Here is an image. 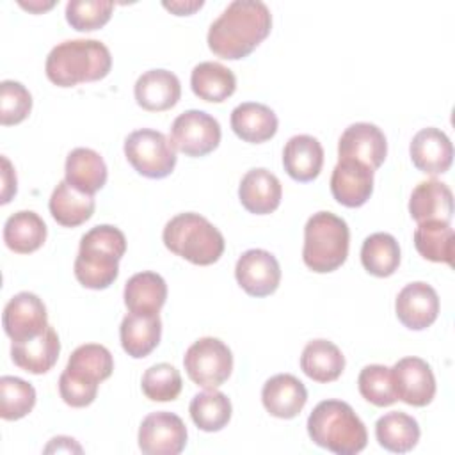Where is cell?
<instances>
[{
	"label": "cell",
	"instance_id": "1",
	"mask_svg": "<svg viewBox=\"0 0 455 455\" xmlns=\"http://www.w3.org/2000/svg\"><path fill=\"white\" fill-rule=\"evenodd\" d=\"M272 28V14L261 0H233L208 28V48L220 59L247 57Z\"/></svg>",
	"mask_w": 455,
	"mask_h": 455
},
{
	"label": "cell",
	"instance_id": "2",
	"mask_svg": "<svg viewBox=\"0 0 455 455\" xmlns=\"http://www.w3.org/2000/svg\"><path fill=\"white\" fill-rule=\"evenodd\" d=\"M112 68L110 50L98 39H68L53 46L44 71L52 84L75 87L105 78Z\"/></svg>",
	"mask_w": 455,
	"mask_h": 455
},
{
	"label": "cell",
	"instance_id": "3",
	"mask_svg": "<svg viewBox=\"0 0 455 455\" xmlns=\"http://www.w3.org/2000/svg\"><path fill=\"white\" fill-rule=\"evenodd\" d=\"M307 434L315 444L336 455H355L368 443L364 423L341 400L320 402L307 418Z\"/></svg>",
	"mask_w": 455,
	"mask_h": 455
},
{
	"label": "cell",
	"instance_id": "4",
	"mask_svg": "<svg viewBox=\"0 0 455 455\" xmlns=\"http://www.w3.org/2000/svg\"><path fill=\"white\" fill-rule=\"evenodd\" d=\"M162 240L176 256L203 267L219 261L226 247L222 233L206 217L194 212L172 217L164 228Z\"/></svg>",
	"mask_w": 455,
	"mask_h": 455
},
{
	"label": "cell",
	"instance_id": "5",
	"mask_svg": "<svg viewBox=\"0 0 455 455\" xmlns=\"http://www.w3.org/2000/svg\"><path fill=\"white\" fill-rule=\"evenodd\" d=\"M348 242L350 231L341 217L331 212H316L304 226L302 259L316 274L332 272L345 263Z\"/></svg>",
	"mask_w": 455,
	"mask_h": 455
},
{
	"label": "cell",
	"instance_id": "6",
	"mask_svg": "<svg viewBox=\"0 0 455 455\" xmlns=\"http://www.w3.org/2000/svg\"><path fill=\"white\" fill-rule=\"evenodd\" d=\"M124 156L144 178H167L178 162L176 148L162 132L140 128L124 139Z\"/></svg>",
	"mask_w": 455,
	"mask_h": 455
},
{
	"label": "cell",
	"instance_id": "7",
	"mask_svg": "<svg viewBox=\"0 0 455 455\" xmlns=\"http://www.w3.org/2000/svg\"><path fill=\"white\" fill-rule=\"evenodd\" d=\"M183 366L194 384L215 389L229 379L233 371V354L219 338L204 336L187 348Z\"/></svg>",
	"mask_w": 455,
	"mask_h": 455
},
{
	"label": "cell",
	"instance_id": "8",
	"mask_svg": "<svg viewBox=\"0 0 455 455\" xmlns=\"http://www.w3.org/2000/svg\"><path fill=\"white\" fill-rule=\"evenodd\" d=\"M220 124L204 110L190 108L180 114L171 126V142L187 156L197 158L212 153L220 144Z\"/></svg>",
	"mask_w": 455,
	"mask_h": 455
},
{
	"label": "cell",
	"instance_id": "9",
	"mask_svg": "<svg viewBox=\"0 0 455 455\" xmlns=\"http://www.w3.org/2000/svg\"><path fill=\"white\" fill-rule=\"evenodd\" d=\"M187 446L183 419L169 411L148 414L139 427V448L146 455H178Z\"/></svg>",
	"mask_w": 455,
	"mask_h": 455
},
{
	"label": "cell",
	"instance_id": "10",
	"mask_svg": "<svg viewBox=\"0 0 455 455\" xmlns=\"http://www.w3.org/2000/svg\"><path fill=\"white\" fill-rule=\"evenodd\" d=\"M2 325L12 341L36 338L48 327L46 306L36 293L20 291L5 304Z\"/></svg>",
	"mask_w": 455,
	"mask_h": 455
},
{
	"label": "cell",
	"instance_id": "11",
	"mask_svg": "<svg viewBox=\"0 0 455 455\" xmlns=\"http://www.w3.org/2000/svg\"><path fill=\"white\" fill-rule=\"evenodd\" d=\"M396 398L412 407H425L435 395V377L421 357H403L391 368Z\"/></svg>",
	"mask_w": 455,
	"mask_h": 455
},
{
	"label": "cell",
	"instance_id": "12",
	"mask_svg": "<svg viewBox=\"0 0 455 455\" xmlns=\"http://www.w3.org/2000/svg\"><path fill=\"white\" fill-rule=\"evenodd\" d=\"M387 155L384 132L373 123H354L339 137V160H355L371 171L379 169Z\"/></svg>",
	"mask_w": 455,
	"mask_h": 455
},
{
	"label": "cell",
	"instance_id": "13",
	"mask_svg": "<svg viewBox=\"0 0 455 455\" xmlns=\"http://www.w3.org/2000/svg\"><path fill=\"white\" fill-rule=\"evenodd\" d=\"M240 288L251 297L272 295L281 281V267L275 256L265 249L245 251L235 267Z\"/></svg>",
	"mask_w": 455,
	"mask_h": 455
},
{
	"label": "cell",
	"instance_id": "14",
	"mask_svg": "<svg viewBox=\"0 0 455 455\" xmlns=\"http://www.w3.org/2000/svg\"><path fill=\"white\" fill-rule=\"evenodd\" d=\"M396 318L411 331H423L430 327L439 315L437 291L423 283L414 281L405 284L395 300Z\"/></svg>",
	"mask_w": 455,
	"mask_h": 455
},
{
	"label": "cell",
	"instance_id": "15",
	"mask_svg": "<svg viewBox=\"0 0 455 455\" xmlns=\"http://www.w3.org/2000/svg\"><path fill=\"white\" fill-rule=\"evenodd\" d=\"M373 192V171L355 160H338L331 176L332 197L347 206H363Z\"/></svg>",
	"mask_w": 455,
	"mask_h": 455
},
{
	"label": "cell",
	"instance_id": "16",
	"mask_svg": "<svg viewBox=\"0 0 455 455\" xmlns=\"http://www.w3.org/2000/svg\"><path fill=\"white\" fill-rule=\"evenodd\" d=\"M409 153L414 167L430 176L446 172L453 160V146L448 135L434 126L423 128L412 137Z\"/></svg>",
	"mask_w": 455,
	"mask_h": 455
},
{
	"label": "cell",
	"instance_id": "17",
	"mask_svg": "<svg viewBox=\"0 0 455 455\" xmlns=\"http://www.w3.org/2000/svg\"><path fill=\"white\" fill-rule=\"evenodd\" d=\"M261 402L270 416L291 419L304 409L307 402V389L295 375L277 373L263 384Z\"/></svg>",
	"mask_w": 455,
	"mask_h": 455
},
{
	"label": "cell",
	"instance_id": "18",
	"mask_svg": "<svg viewBox=\"0 0 455 455\" xmlns=\"http://www.w3.org/2000/svg\"><path fill=\"white\" fill-rule=\"evenodd\" d=\"M411 217L421 222H448L453 217V194L439 180L419 181L409 199Z\"/></svg>",
	"mask_w": 455,
	"mask_h": 455
},
{
	"label": "cell",
	"instance_id": "19",
	"mask_svg": "<svg viewBox=\"0 0 455 455\" xmlns=\"http://www.w3.org/2000/svg\"><path fill=\"white\" fill-rule=\"evenodd\" d=\"M135 101L149 112L172 108L181 96L180 78L167 69H149L142 73L133 87Z\"/></svg>",
	"mask_w": 455,
	"mask_h": 455
},
{
	"label": "cell",
	"instance_id": "20",
	"mask_svg": "<svg viewBox=\"0 0 455 455\" xmlns=\"http://www.w3.org/2000/svg\"><path fill=\"white\" fill-rule=\"evenodd\" d=\"M238 197L247 212L267 215L277 210L281 204L283 187L274 172L263 167H256L243 174L238 187Z\"/></svg>",
	"mask_w": 455,
	"mask_h": 455
},
{
	"label": "cell",
	"instance_id": "21",
	"mask_svg": "<svg viewBox=\"0 0 455 455\" xmlns=\"http://www.w3.org/2000/svg\"><path fill=\"white\" fill-rule=\"evenodd\" d=\"M59 354L60 341L52 325H48L46 331L36 338L12 341L11 345V357L14 364L34 375H41L52 370L59 359Z\"/></svg>",
	"mask_w": 455,
	"mask_h": 455
},
{
	"label": "cell",
	"instance_id": "22",
	"mask_svg": "<svg viewBox=\"0 0 455 455\" xmlns=\"http://www.w3.org/2000/svg\"><path fill=\"white\" fill-rule=\"evenodd\" d=\"M283 165L291 180L299 183L313 181L323 165V148L313 135H293L284 144Z\"/></svg>",
	"mask_w": 455,
	"mask_h": 455
},
{
	"label": "cell",
	"instance_id": "23",
	"mask_svg": "<svg viewBox=\"0 0 455 455\" xmlns=\"http://www.w3.org/2000/svg\"><path fill=\"white\" fill-rule=\"evenodd\" d=\"M277 124L279 121L275 112L263 103L245 101L236 105L231 112L233 132L238 139L251 144L270 140L277 132Z\"/></svg>",
	"mask_w": 455,
	"mask_h": 455
},
{
	"label": "cell",
	"instance_id": "24",
	"mask_svg": "<svg viewBox=\"0 0 455 455\" xmlns=\"http://www.w3.org/2000/svg\"><path fill=\"white\" fill-rule=\"evenodd\" d=\"M64 174L73 188L94 196L107 183L108 171L100 153L91 148H75L66 158Z\"/></svg>",
	"mask_w": 455,
	"mask_h": 455
},
{
	"label": "cell",
	"instance_id": "25",
	"mask_svg": "<svg viewBox=\"0 0 455 455\" xmlns=\"http://www.w3.org/2000/svg\"><path fill=\"white\" fill-rule=\"evenodd\" d=\"M123 299L130 313L158 315L167 299V284L156 272H139L126 281Z\"/></svg>",
	"mask_w": 455,
	"mask_h": 455
},
{
	"label": "cell",
	"instance_id": "26",
	"mask_svg": "<svg viewBox=\"0 0 455 455\" xmlns=\"http://www.w3.org/2000/svg\"><path fill=\"white\" fill-rule=\"evenodd\" d=\"M162 320L158 315H135L128 313L119 327V338L123 350L133 357L142 359L149 355L160 343Z\"/></svg>",
	"mask_w": 455,
	"mask_h": 455
},
{
	"label": "cell",
	"instance_id": "27",
	"mask_svg": "<svg viewBox=\"0 0 455 455\" xmlns=\"http://www.w3.org/2000/svg\"><path fill=\"white\" fill-rule=\"evenodd\" d=\"M300 370L315 382L336 380L345 370V355L329 339L309 341L300 355Z\"/></svg>",
	"mask_w": 455,
	"mask_h": 455
},
{
	"label": "cell",
	"instance_id": "28",
	"mask_svg": "<svg viewBox=\"0 0 455 455\" xmlns=\"http://www.w3.org/2000/svg\"><path fill=\"white\" fill-rule=\"evenodd\" d=\"M52 217L64 228H76L89 220L94 213L96 203L94 197L73 188L66 180L60 181L48 203Z\"/></svg>",
	"mask_w": 455,
	"mask_h": 455
},
{
	"label": "cell",
	"instance_id": "29",
	"mask_svg": "<svg viewBox=\"0 0 455 455\" xmlns=\"http://www.w3.org/2000/svg\"><path fill=\"white\" fill-rule=\"evenodd\" d=\"M190 87L194 94L210 103L226 101L236 89L235 73L220 62H199L190 73Z\"/></svg>",
	"mask_w": 455,
	"mask_h": 455
},
{
	"label": "cell",
	"instance_id": "30",
	"mask_svg": "<svg viewBox=\"0 0 455 455\" xmlns=\"http://www.w3.org/2000/svg\"><path fill=\"white\" fill-rule=\"evenodd\" d=\"M46 233L44 220L32 210H20L4 224V242L18 254L37 251L44 243Z\"/></svg>",
	"mask_w": 455,
	"mask_h": 455
},
{
	"label": "cell",
	"instance_id": "31",
	"mask_svg": "<svg viewBox=\"0 0 455 455\" xmlns=\"http://www.w3.org/2000/svg\"><path fill=\"white\" fill-rule=\"evenodd\" d=\"M419 434L418 421L402 411L386 412L375 423V437L379 444L393 453L411 451L418 444Z\"/></svg>",
	"mask_w": 455,
	"mask_h": 455
},
{
	"label": "cell",
	"instance_id": "32",
	"mask_svg": "<svg viewBox=\"0 0 455 455\" xmlns=\"http://www.w3.org/2000/svg\"><path fill=\"white\" fill-rule=\"evenodd\" d=\"M112 370L114 359L110 350L98 343H85L73 350L64 371L75 379L100 386V382L112 375Z\"/></svg>",
	"mask_w": 455,
	"mask_h": 455
},
{
	"label": "cell",
	"instance_id": "33",
	"mask_svg": "<svg viewBox=\"0 0 455 455\" xmlns=\"http://www.w3.org/2000/svg\"><path fill=\"white\" fill-rule=\"evenodd\" d=\"M361 263L375 277H389L400 265V245L389 233H373L364 238Z\"/></svg>",
	"mask_w": 455,
	"mask_h": 455
},
{
	"label": "cell",
	"instance_id": "34",
	"mask_svg": "<svg viewBox=\"0 0 455 455\" xmlns=\"http://www.w3.org/2000/svg\"><path fill=\"white\" fill-rule=\"evenodd\" d=\"M416 251L428 261L453 265L455 233L448 222H421L414 231Z\"/></svg>",
	"mask_w": 455,
	"mask_h": 455
},
{
	"label": "cell",
	"instance_id": "35",
	"mask_svg": "<svg viewBox=\"0 0 455 455\" xmlns=\"http://www.w3.org/2000/svg\"><path fill=\"white\" fill-rule=\"evenodd\" d=\"M188 411L197 428L203 432H219L229 423L233 407L222 391L208 389L192 398Z\"/></svg>",
	"mask_w": 455,
	"mask_h": 455
},
{
	"label": "cell",
	"instance_id": "36",
	"mask_svg": "<svg viewBox=\"0 0 455 455\" xmlns=\"http://www.w3.org/2000/svg\"><path fill=\"white\" fill-rule=\"evenodd\" d=\"M36 405V389L30 382L4 375L0 379V416L5 421L25 418Z\"/></svg>",
	"mask_w": 455,
	"mask_h": 455
},
{
	"label": "cell",
	"instance_id": "37",
	"mask_svg": "<svg viewBox=\"0 0 455 455\" xmlns=\"http://www.w3.org/2000/svg\"><path fill=\"white\" fill-rule=\"evenodd\" d=\"M73 270L82 286L89 290H105L117 279L119 261L98 254L78 252Z\"/></svg>",
	"mask_w": 455,
	"mask_h": 455
},
{
	"label": "cell",
	"instance_id": "38",
	"mask_svg": "<svg viewBox=\"0 0 455 455\" xmlns=\"http://www.w3.org/2000/svg\"><path fill=\"white\" fill-rule=\"evenodd\" d=\"M357 387L361 396L377 407H387L398 400L391 379V368L384 364L364 366L357 377Z\"/></svg>",
	"mask_w": 455,
	"mask_h": 455
},
{
	"label": "cell",
	"instance_id": "39",
	"mask_svg": "<svg viewBox=\"0 0 455 455\" xmlns=\"http://www.w3.org/2000/svg\"><path fill=\"white\" fill-rule=\"evenodd\" d=\"M181 375L169 363L149 366L140 380L142 393L153 402H172L181 393Z\"/></svg>",
	"mask_w": 455,
	"mask_h": 455
},
{
	"label": "cell",
	"instance_id": "40",
	"mask_svg": "<svg viewBox=\"0 0 455 455\" xmlns=\"http://www.w3.org/2000/svg\"><path fill=\"white\" fill-rule=\"evenodd\" d=\"M114 2L108 0H69L66 4V21L78 32H91L108 23Z\"/></svg>",
	"mask_w": 455,
	"mask_h": 455
},
{
	"label": "cell",
	"instance_id": "41",
	"mask_svg": "<svg viewBox=\"0 0 455 455\" xmlns=\"http://www.w3.org/2000/svg\"><path fill=\"white\" fill-rule=\"evenodd\" d=\"M32 110V96L28 89L16 80L0 84V123L4 126L18 124L28 117Z\"/></svg>",
	"mask_w": 455,
	"mask_h": 455
},
{
	"label": "cell",
	"instance_id": "42",
	"mask_svg": "<svg viewBox=\"0 0 455 455\" xmlns=\"http://www.w3.org/2000/svg\"><path fill=\"white\" fill-rule=\"evenodd\" d=\"M60 398L71 407H87L96 400L98 386L71 377L68 371L60 373L59 379Z\"/></svg>",
	"mask_w": 455,
	"mask_h": 455
},
{
	"label": "cell",
	"instance_id": "43",
	"mask_svg": "<svg viewBox=\"0 0 455 455\" xmlns=\"http://www.w3.org/2000/svg\"><path fill=\"white\" fill-rule=\"evenodd\" d=\"M2 199L0 203L5 204L11 201V197L16 194V172L11 165V162L7 160V156H2Z\"/></svg>",
	"mask_w": 455,
	"mask_h": 455
},
{
	"label": "cell",
	"instance_id": "44",
	"mask_svg": "<svg viewBox=\"0 0 455 455\" xmlns=\"http://www.w3.org/2000/svg\"><path fill=\"white\" fill-rule=\"evenodd\" d=\"M167 11L174 12L176 16H188L194 14L197 9H201L204 5L203 0H176V2H164L162 4Z\"/></svg>",
	"mask_w": 455,
	"mask_h": 455
},
{
	"label": "cell",
	"instance_id": "45",
	"mask_svg": "<svg viewBox=\"0 0 455 455\" xmlns=\"http://www.w3.org/2000/svg\"><path fill=\"white\" fill-rule=\"evenodd\" d=\"M20 5L23 7V9H28L30 12H43V11H48V9H52L53 5H55V2L53 0H50V2H20Z\"/></svg>",
	"mask_w": 455,
	"mask_h": 455
}]
</instances>
